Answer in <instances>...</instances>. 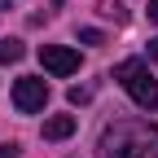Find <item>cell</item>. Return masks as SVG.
Returning a JSON list of instances; mask_svg holds the SVG:
<instances>
[{
  "label": "cell",
  "instance_id": "7",
  "mask_svg": "<svg viewBox=\"0 0 158 158\" xmlns=\"http://www.w3.org/2000/svg\"><path fill=\"white\" fill-rule=\"evenodd\" d=\"M97 9H101V13L110 18V22H118V27L127 22V9H123V0H97Z\"/></svg>",
  "mask_w": 158,
  "mask_h": 158
},
{
  "label": "cell",
  "instance_id": "8",
  "mask_svg": "<svg viewBox=\"0 0 158 158\" xmlns=\"http://www.w3.org/2000/svg\"><path fill=\"white\" fill-rule=\"evenodd\" d=\"M66 97H70V106H88V101H92V88H88V84H75Z\"/></svg>",
  "mask_w": 158,
  "mask_h": 158
},
{
  "label": "cell",
  "instance_id": "3",
  "mask_svg": "<svg viewBox=\"0 0 158 158\" xmlns=\"http://www.w3.org/2000/svg\"><path fill=\"white\" fill-rule=\"evenodd\" d=\"M44 101H48V84L44 79H35V75H22L13 84V106L22 110V114H35V110H44Z\"/></svg>",
  "mask_w": 158,
  "mask_h": 158
},
{
  "label": "cell",
  "instance_id": "4",
  "mask_svg": "<svg viewBox=\"0 0 158 158\" xmlns=\"http://www.w3.org/2000/svg\"><path fill=\"white\" fill-rule=\"evenodd\" d=\"M40 66L53 70V75H75L79 70V53L62 48V44H40Z\"/></svg>",
  "mask_w": 158,
  "mask_h": 158
},
{
  "label": "cell",
  "instance_id": "1",
  "mask_svg": "<svg viewBox=\"0 0 158 158\" xmlns=\"http://www.w3.org/2000/svg\"><path fill=\"white\" fill-rule=\"evenodd\" d=\"M101 158H158V127L149 123H114L101 136Z\"/></svg>",
  "mask_w": 158,
  "mask_h": 158
},
{
  "label": "cell",
  "instance_id": "9",
  "mask_svg": "<svg viewBox=\"0 0 158 158\" xmlns=\"http://www.w3.org/2000/svg\"><path fill=\"white\" fill-rule=\"evenodd\" d=\"M79 40H84V44H92V48H97V44H106V35H101V31H92V27L79 31Z\"/></svg>",
  "mask_w": 158,
  "mask_h": 158
},
{
  "label": "cell",
  "instance_id": "5",
  "mask_svg": "<svg viewBox=\"0 0 158 158\" xmlns=\"http://www.w3.org/2000/svg\"><path fill=\"white\" fill-rule=\"evenodd\" d=\"M70 132H75V114H53V118H44V141H66Z\"/></svg>",
  "mask_w": 158,
  "mask_h": 158
},
{
  "label": "cell",
  "instance_id": "2",
  "mask_svg": "<svg viewBox=\"0 0 158 158\" xmlns=\"http://www.w3.org/2000/svg\"><path fill=\"white\" fill-rule=\"evenodd\" d=\"M114 79L127 88V97H132L141 110H149V114L158 110V79L149 75V66L141 62V57H127V62H118V66H114Z\"/></svg>",
  "mask_w": 158,
  "mask_h": 158
},
{
  "label": "cell",
  "instance_id": "10",
  "mask_svg": "<svg viewBox=\"0 0 158 158\" xmlns=\"http://www.w3.org/2000/svg\"><path fill=\"white\" fill-rule=\"evenodd\" d=\"M0 158H22V154H18V145H0Z\"/></svg>",
  "mask_w": 158,
  "mask_h": 158
},
{
  "label": "cell",
  "instance_id": "6",
  "mask_svg": "<svg viewBox=\"0 0 158 158\" xmlns=\"http://www.w3.org/2000/svg\"><path fill=\"white\" fill-rule=\"evenodd\" d=\"M22 57H27V44H22V40H0V66L22 62Z\"/></svg>",
  "mask_w": 158,
  "mask_h": 158
},
{
  "label": "cell",
  "instance_id": "12",
  "mask_svg": "<svg viewBox=\"0 0 158 158\" xmlns=\"http://www.w3.org/2000/svg\"><path fill=\"white\" fill-rule=\"evenodd\" d=\"M149 22H158V0H149Z\"/></svg>",
  "mask_w": 158,
  "mask_h": 158
},
{
  "label": "cell",
  "instance_id": "11",
  "mask_svg": "<svg viewBox=\"0 0 158 158\" xmlns=\"http://www.w3.org/2000/svg\"><path fill=\"white\" fill-rule=\"evenodd\" d=\"M149 62H158V40H149Z\"/></svg>",
  "mask_w": 158,
  "mask_h": 158
}]
</instances>
